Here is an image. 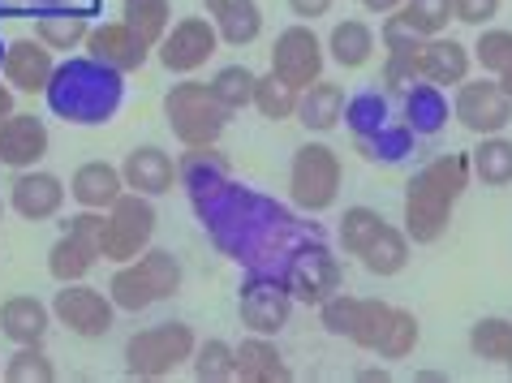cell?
<instances>
[{
  "label": "cell",
  "mask_w": 512,
  "mask_h": 383,
  "mask_svg": "<svg viewBox=\"0 0 512 383\" xmlns=\"http://www.w3.org/2000/svg\"><path fill=\"white\" fill-rule=\"evenodd\" d=\"M469 173L491 190L512 186V138H504V134L478 138V147L469 151Z\"/></svg>",
  "instance_id": "obj_33"
},
{
  "label": "cell",
  "mask_w": 512,
  "mask_h": 383,
  "mask_svg": "<svg viewBox=\"0 0 512 383\" xmlns=\"http://www.w3.org/2000/svg\"><path fill=\"white\" fill-rule=\"evenodd\" d=\"M190 371L198 383H229V379H237V349L220 336L198 340L190 353Z\"/></svg>",
  "instance_id": "obj_37"
},
{
  "label": "cell",
  "mask_w": 512,
  "mask_h": 383,
  "mask_svg": "<svg viewBox=\"0 0 512 383\" xmlns=\"http://www.w3.org/2000/svg\"><path fill=\"white\" fill-rule=\"evenodd\" d=\"M353 379H358V383H388L392 375H388V366H366V371H358Z\"/></svg>",
  "instance_id": "obj_54"
},
{
  "label": "cell",
  "mask_w": 512,
  "mask_h": 383,
  "mask_svg": "<svg viewBox=\"0 0 512 383\" xmlns=\"http://www.w3.org/2000/svg\"><path fill=\"white\" fill-rule=\"evenodd\" d=\"M375 44H379V35H375V26L366 22V18H340L332 31H327V39H323L327 61L340 65V69H362V65H371Z\"/></svg>",
  "instance_id": "obj_29"
},
{
  "label": "cell",
  "mask_w": 512,
  "mask_h": 383,
  "mask_svg": "<svg viewBox=\"0 0 512 383\" xmlns=\"http://www.w3.org/2000/svg\"><path fill=\"white\" fill-rule=\"evenodd\" d=\"M233 349H237V379L241 383H289L293 379L276 336L250 332V336H241V345H233Z\"/></svg>",
  "instance_id": "obj_26"
},
{
  "label": "cell",
  "mask_w": 512,
  "mask_h": 383,
  "mask_svg": "<svg viewBox=\"0 0 512 383\" xmlns=\"http://www.w3.org/2000/svg\"><path fill=\"white\" fill-rule=\"evenodd\" d=\"M99 263V246L87 237H74V233H61L48 250V276L56 285H69V280H87Z\"/></svg>",
  "instance_id": "obj_30"
},
{
  "label": "cell",
  "mask_w": 512,
  "mask_h": 383,
  "mask_svg": "<svg viewBox=\"0 0 512 383\" xmlns=\"http://www.w3.org/2000/svg\"><path fill=\"white\" fill-rule=\"evenodd\" d=\"M469 52H474V65L482 69V74H500V69L512 61V31H504V26H482V31H478V44L474 48H469Z\"/></svg>",
  "instance_id": "obj_44"
},
{
  "label": "cell",
  "mask_w": 512,
  "mask_h": 383,
  "mask_svg": "<svg viewBox=\"0 0 512 383\" xmlns=\"http://www.w3.org/2000/svg\"><path fill=\"white\" fill-rule=\"evenodd\" d=\"M293 306H297L293 293L276 272H246V280H241V289H237L241 328L259 332V336H280L289 328Z\"/></svg>",
  "instance_id": "obj_12"
},
{
  "label": "cell",
  "mask_w": 512,
  "mask_h": 383,
  "mask_svg": "<svg viewBox=\"0 0 512 383\" xmlns=\"http://www.w3.org/2000/svg\"><path fill=\"white\" fill-rule=\"evenodd\" d=\"M414 82H422V69H418V52H388L383 56V69H379V87L388 95H401L409 91Z\"/></svg>",
  "instance_id": "obj_46"
},
{
  "label": "cell",
  "mask_w": 512,
  "mask_h": 383,
  "mask_svg": "<svg viewBox=\"0 0 512 383\" xmlns=\"http://www.w3.org/2000/svg\"><path fill=\"white\" fill-rule=\"evenodd\" d=\"M276 276L289 285L293 302L319 306V302H327V297L340 289V280H345V267H340L336 250L327 246V237L315 233V237L297 241V246L284 254V263H280Z\"/></svg>",
  "instance_id": "obj_9"
},
{
  "label": "cell",
  "mask_w": 512,
  "mask_h": 383,
  "mask_svg": "<svg viewBox=\"0 0 512 383\" xmlns=\"http://www.w3.org/2000/svg\"><path fill=\"white\" fill-rule=\"evenodd\" d=\"M452 121L474 138L504 134L512 125V99L491 74H469L461 87H452Z\"/></svg>",
  "instance_id": "obj_11"
},
{
  "label": "cell",
  "mask_w": 512,
  "mask_h": 383,
  "mask_svg": "<svg viewBox=\"0 0 512 383\" xmlns=\"http://www.w3.org/2000/svg\"><path fill=\"white\" fill-rule=\"evenodd\" d=\"M409 246H414V241H409L405 229H396V224H383L379 237L358 254V259H362V267L371 276H401L405 267H409Z\"/></svg>",
  "instance_id": "obj_32"
},
{
  "label": "cell",
  "mask_w": 512,
  "mask_h": 383,
  "mask_svg": "<svg viewBox=\"0 0 512 383\" xmlns=\"http://www.w3.org/2000/svg\"><path fill=\"white\" fill-rule=\"evenodd\" d=\"M198 345V336L190 323L164 319L151 328H138L125 340V375L130 379H168L181 366H190V353Z\"/></svg>",
  "instance_id": "obj_6"
},
{
  "label": "cell",
  "mask_w": 512,
  "mask_h": 383,
  "mask_svg": "<svg viewBox=\"0 0 512 383\" xmlns=\"http://www.w3.org/2000/svg\"><path fill=\"white\" fill-rule=\"evenodd\" d=\"M52 147V134H48V121L35 117V112H9L0 121V168H35L44 164V155Z\"/></svg>",
  "instance_id": "obj_17"
},
{
  "label": "cell",
  "mask_w": 512,
  "mask_h": 383,
  "mask_svg": "<svg viewBox=\"0 0 512 383\" xmlns=\"http://www.w3.org/2000/svg\"><path fill=\"white\" fill-rule=\"evenodd\" d=\"M0 379L5 383H56V366L44 353V345H13Z\"/></svg>",
  "instance_id": "obj_40"
},
{
  "label": "cell",
  "mask_w": 512,
  "mask_h": 383,
  "mask_svg": "<svg viewBox=\"0 0 512 383\" xmlns=\"http://www.w3.org/2000/svg\"><path fill=\"white\" fill-rule=\"evenodd\" d=\"M65 198H69V186L56 173H48V168H22V173H13L9 181V198L5 203L18 211L22 220H56L61 216V207H65Z\"/></svg>",
  "instance_id": "obj_16"
},
{
  "label": "cell",
  "mask_w": 512,
  "mask_h": 383,
  "mask_svg": "<svg viewBox=\"0 0 512 383\" xmlns=\"http://www.w3.org/2000/svg\"><path fill=\"white\" fill-rule=\"evenodd\" d=\"M198 220L211 237V246L220 254L237 259L246 272H280L284 254H289L297 241L323 233L319 224L297 220L289 207L276 203L250 186H237L229 181L220 194H211L207 203H198Z\"/></svg>",
  "instance_id": "obj_1"
},
{
  "label": "cell",
  "mask_w": 512,
  "mask_h": 383,
  "mask_svg": "<svg viewBox=\"0 0 512 383\" xmlns=\"http://www.w3.org/2000/svg\"><path fill=\"white\" fill-rule=\"evenodd\" d=\"M216 52H220V35H216V22L211 18H177L168 26V35L151 48L155 61L177 78H194Z\"/></svg>",
  "instance_id": "obj_14"
},
{
  "label": "cell",
  "mask_w": 512,
  "mask_h": 383,
  "mask_svg": "<svg viewBox=\"0 0 512 383\" xmlns=\"http://www.w3.org/2000/svg\"><path fill=\"white\" fill-rule=\"evenodd\" d=\"M439 379H444L439 371H422V375H418V383H439Z\"/></svg>",
  "instance_id": "obj_56"
},
{
  "label": "cell",
  "mask_w": 512,
  "mask_h": 383,
  "mask_svg": "<svg viewBox=\"0 0 512 383\" xmlns=\"http://www.w3.org/2000/svg\"><path fill=\"white\" fill-rule=\"evenodd\" d=\"M233 112L220 104L211 82L203 78H181L177 87H168L164 95V121L181 147H211L220 143V134L229 130Z\"/></svg>",
  "instance_id": "obj_5"
},
{
  "label": "cell",
  "mask_w": 512,
  "mask_h": 383,
  "mask_svg": "<svg viewBox=\"0 0 512 383\" xmlns=\"http://www.w3.org/2000/svg\"><path fill=\"white\" fill-rule=\"evenodd\" d=\"M495 18H500V0H452V22H461V26L482 31Z\"/></svg>",
  "instance_id": "obj_48"
},
{
  "label": "cell",
  "mask_w": 512,
  "mask_h": 383,
  "mask_svg": "<svg viewBox=\"0 0 512 383\" xmlns=\"http://www.w3.org/2000/svg\"><path fill=\"white\" fill-rule=\"evenodd\" d=\"M233 181V164L216 143L211 147H186L177 155V186L190 194V203H207L211 194H220Z\"/></svg>",
  "instance_id": "obj_20"
},
{
  "label": "cell",
  "mask_w": 512,
  "mask_h": 383,
  "mask_svg": "<svg viewBox=\"0 0 512 383\" xmlns=\"http://www.w3.org/2000/svg\"><path fill=\"white\" fill-rule=\"evenodd\" d=\"M181 280H186V267L173 250L147 246L130 263H117V272L108 280V297L117 310H130V315H142V310L168 302V297L181 293Z\"/></svg>",
  "instance_id": "obj_4"
},
{
  "label": "cell",
  "mask_w": 512,
  "mask_h": 383,
  "mask_svg": "<svg viewBox=\"0 0 512 383\" xmlns=\"http://www.w3.org/2000/svg\"><path fill=\"white\" fill-rule=\"evenodd\" d=\"M358 143V151L366 155L371 164H401V160H409L414 155V130H409L405 121H388V125H379L375 134H366V138H353Z\"/></svg>",
  "instance_id": "obj_34"
},
{
  "label": "cell",
  "mask_w": 512,
  "mask_h": 383,
  "mask_svg": "<svg viewBox=\"0 0 512 383\" xmlns=\"http://www.w3.org/2000/svg\"><path fill=\"white\" fill-rule=\"evenodd\" d=\"M340 186H345V164L327 143H302L293 151L289 164V198L306 216H323L327 207H336Z\"/></svg>",
  "instance_id": "obj_7"
},
{
  "label": "cell",
  "mask_w": 512,
  "mask_h": 383,
  "mask_svg": "<svg viewBox=\"0 0 512 383\" xmlns=\"http://www.w3.org/2000/svg\"><path fill=\"white\" fill-rule=\"evenodd\" d=\"M87 31H91V18L78 5H48L35 13V39L48 44L52 52H78L87 44Z\"/></svg>",
  "instance_id": "obj_28"
},
{
  "label": "cell",
  "mask_w": 512,
  "mask_h": 383,
  "mask_svg": "<svg viewBox=\"0 0 512 383\" xmlns=\"http://www.w3.org/2000/svg\"><path fill=\"white\" fill-rule=\"evenodd\" d=\"M216 22V35H220V44H229V48H250L254 39L263 35V9L254 5H241V9H229V13H220V18H211Z\"/></svg>",
  "instance_id": "obj_42"
},
{
  "label": "cell",
  "mask_w": 512,
  "mask_h": 383,
  "mask_svg": "<svg viewBox=\"0 0 512 383\" xmlns=\"http://www.w3.org/2000/svg\"><path fill=\"white\" fill-rule=\"evenodd\" d=\"M5 44H9V39H0V61H5Z\"/></svg>",
  "instance_id": "obj_57"
},
{
  "label": "cell",
  "mask_w": 512,
  "mask_h": 383,
  "mask_svg": "<svg viewBox=\"0 0 512 383\" xmlns=\"http://www.w3.org/2000/svg\"><path fill=\"white\" fill-rule=\"evenodd\" d=\"M0 371H5V366H0Z\"/></svg>",
  "instance_id": "obj_60"
},
{
  "label": "cell",
  "mask_w": 512,
  "mask_h": 383,
  "mask_svg": "<svg viewBox=\"0 0 512 383\" xmlns=\"http://www.w3.org/2000/svg\"><path fill=\"white\" fill-rule=\"evenodd\" d=\"M327 69V48H323V35L315 31L310 22H293L284 26L272 44V74L284 78L289 87H310L319 82Z\"/></svg>",
  "instance_id": "obj_15"
},
{
  "label": "cell",
  "mask_w": 512,
  "mask_h": 383,
  "mask_svg": "<svg viewBox=\"0 0 512 383\" xmlns=\"http://www.w3.org/2000/svg\"><path fill=\"white\" fill-rule=\"evenodd\" d=\"M125 194V177H121V164H108V160H87L74 168L69 177V198L78 207H91V211H108L117 198Z\"/></svg>",
  "instance_id": "obj_25"
},
{
  "label": "cell",
  "mask_w": 512,
  "mask_h": 383,
  "mask_svg": "<svg viewBox=\"0 0 512 383\" xmlns=\"http://www.w3.org/2000/svg\"><path fill=\"white\" fill-rule=\"evenodd\" d=\"M52 323V306L35 293H13L0 302V336L9 345H44Z\"/></svg>",
  "instance_id": "obj_24"
},
{
  "label": "cell",
  "mask_w": 512,
  "mask_h": 383,
  "mask_svg": "<svg viewBox=\"0 0 512 383\" xmlns=\"http://www.w3.org/2000/svg\"><path fill=\"white\" fill-rule=\"evenodd\" d=\"M388 121H392V95L383 87H366V91L345 95V117H340V125H345L353 138L375 134L379 125H388Z\"/></svg>",
  "instance_id": "obj_31"
},
{
  "label": "cell",
  "mask_w": 512,
  "mask_h": 383,
  "mask_svg": "<svg viewBox=\"0 0 512 383\" xmlns=\"http://www.w3.org/2000/svg\"><path fill=\"white\" fill-rule=\"evenodd\" d=\"M469 155H435L405 186V233L414 246H435L448 233L452 211L469 190Z\"/></svg>",
  "instance_id": "obj_3"
},
{
  "label": "cell",
  "mask_w": 512,
  "mask_h": 383,
  "mask_svg": "<svg viewBox=\"0 0 512 383\" xmlns=\"http://www.w3.org/2000/svg\"><path fill=\"white\" fill-rule=\"evenodd\" d=\"M495 82H500V87H504V95L512 99V61H508V65L500 69V74H495Z\"/></svg>",
  "instance_id": "obj_55"
},
{
  "label": "cell",
  "mask_w": 512,
  "mask_h": 383,
  "mask_svg": "<svg viewBox=\"0 0 512 383\" xmlns=\"http://www.w3.org/2000/svg\"><path fill=\"white\" fill-rule=\"evenodd\" d=\"M121 22L155 48L173 26V0H121Z\"/></svg>",
  "instance_id": "obj_35"
},
{
  "label": "cell",
  "mask_w": 512,
  "mask_h": 383,
  "mask_svg": "<svg viewBox=\"0 0 512 383\" xmlns=\"http://www.w3.org/2000/svg\"><path fill=\"white\" fill-rule=\"evenodd\" d=\"M56 69V52L39 39H9L5 61H0V78L18 95H44Z\"/></svg>",
  "instance_id": "obj_19"
},
{
  "label": "cell",
  "mask_w": 512,
  "mask_h": 383,
  "mask_svg": "<svg viewBox=\"0 0 512 383\" xmlns=\"http://www.w3.org/2000/svg\"><path fill=\"white\" fill-rule=\"evenodd\" d=\"M504 366H508V375H512V358H508V362H504Z\"/></svg>",
  "instance_id": "obj_59"
},
{
  "label": "cell",
  "mask_w": 512,
  "mask_h": 383,
  "mask_svg": "<svg viewBox=\"0 0 512 383\" xmlns=\"http://www.w3.org/2000/svg\"><path fill=\"white\" fill-rule=\"evenodd\" d=\"M250 108L259 112L263 121H293V112H297V87H289V82L276 78L272 69H267V74H259V82H254Z\"/></svg>",
  "instance_id": "obj_38"
},
{
  "label": "cell",
  "mask_w": 512,
  "mask_h": 383,
  "mask_svg": "<svg viewBox=\"0 0 512 383\" xmlns=\"http://www.w3.org/2000/svg\"><path fill=\"white\" fill-rule=\"evenodd\" d=\"M418 69H422V82H435V87H461V82L474 74V52H469L461 39L444 35H431L422 39L418 48Z\"/></svg>",
  "instance_id": "obj_23"
},
{
  "label": "cell",
  "mask_w": 512,
  "mask_h": 383,
  "mask_svg": "<svg viewBox=\"0 0 512 383\" xmlns=\"http://www.w3.org/2000/svg\"><path fill=\"white\" fill-rule=\"evenodd\" d=\"M87 56H95V61H104L112 65L117 74H138L142 65L151 61V44H142V39L125 26L121 18H112V22H91V31H87Z\"/></svg>",
  "instance_id": "obj_18"
},
{
  "label": "cell",
  "mask_w": 512,
  "mask_h": 383,
  "mask_svg": "<svg viewBox=\"0 0 512 383\" xmlns=\"http://www.w3.org/2000/svg\"><path fill=\"white\" fill-rule=\"evenodd\" d=\"M401 13H405V22L414 26L422 39H431V35H444V31H448V22H452V0H405Z\"/></svg>",
  "instance_id": "obj_45"
},
{
  "label": "cell",
  "mask_w": 512,
  "mask_h": 383,
  "mask_svg": "<svg viewBox=\"0 0 512 383\" xmlns=\"http://www.w3.org/2000/svg\"><path fill=\"white\" fill-rule=\"evenodd\" d=\"M5 207H9V203H5V198H0V220H5Z\"/></svg>",
  "instance_id": "obj_58"
},
{
  "label": "cell",
  "mask_w": 512,
  "mask_h": 383,
  "mask_svg": "<svg viewBox=\"0 0 512 383\" xmlns=\"http://www.w3.org/2000/svg\"><path fill=\"white\" fill-rule=\"evenodd\" d=\"M332 5H336V0H289V13H293L297 22H310V26H315L319 18H327V13H332Z\"/></svg>",
  "instance_id": "obj_50"
},
{
  "label": "cell",
  "mask_w": 512,
  "mask_h": 383,
  "mask_svg": "<svg viewBox=\"0 0 512 383\" xmlns=\"http://www.w3.org/2000/svg\"><path fill=\"white\" fill-rule=\"evenodd\" d=\"M121 177H125V190L147 194V198H164L177 186V160L164 147L142 143L121 160Z\"/></svg>",
  "instance_id": "obj_21"
},
{
  "label": "cell",
  "mask_w": 512,
  "mask_h": 383,
  "mask_svg": "<svg viewBox=\"0 0 512 383\" xmlns=\"http://www.w3.org/2000/svg\"><path fill=\"white\" fill-rule=\"evenodd\" d=\"M61 233H74V237H87L99 246V233H104V211H91V207H78L74 216L61 220Z\"/></svg>",
  "instance_id": "obj_49"
},
{
  "label": "cell",
  "mask_w": 512,
  "mask_h": 383,
  "mask_svg": "<svg viewBox=\"0 0 512 383\" xmlns=\"http://www.w3.org/2000/svg\"><path fill=\"white\" fill-rule=\"evenodd\" d=\"M155 224H160V211H155V198L125 190L117 203L104 211V233H99V259L104 263H130L155 241Z\"/></svg>",
  "instance_id": "obj_8"
},
{
  "label": "cell",
  "mask_w": 512,
  "mask_h": 383,
  "mask_svg": "<svg viewBox=\"0 0 512 383\" xmlns=\"http://www.w3.org/2000/svg\"><path fill=\"white\" fill-rule=\"evenodd\" d=\"M241 5H250V0H203L207 18H220V13H229V9H241Z\"/></svg>",
  "instance_id": "obj_52"
},
{
  "label": "cell",
  "mask_w": 512,
  "mask_h": 383,
  "mask_svg": "<svg viewBox=\"0 0 512 383\" xmlns=\"http://www.w3.org/2000/svg\"><path fill=\"white\" fill-rule=\"evenodd\" d=\"M254 82H259V74H254L250 65H220L216 74H211V91H216V99L229 112H241V108H250V99H254Z\"/></svg>",
  "instance_id": "obj_41"
},
{
  "label": "cell",
  "mask_w": 512,
  "mask_h": 383,
  "mask_svg": "<svg viewBox=\"0 0 512 383\" xmlns=\"http://www.w3.org/2000/svg\"><path fill=\"white\" fill-rule=\"evenodd\" d=\"M379 44H383V52H418V48H422V35L405 22V13L396 9V13H383V22H379Z\"/></svg>",
  "instance_id": "obj_47"
},
{
  "label": "cell",
  "mask_w": 512,
  "mask_h": 383,
  "mask_svg": "<svg viewBox=\"0 0 512 383\" xmlns=\"http://www.w3.org/2000/svg\"><path fill=\"white\" fill-rule=\"evenodd\" d=\"M340 117H345V87L340 82H310V87L297 91V112H293V121L302 125V130L310 134H332Z\"/></svg>",
  "instance_id": "obj_27"
},
{
  "label": "cell",
  "mask_w": 512,
  "mask_h": 383,
  "mask_svg": "<svg viewBox=\"0 0 512 383\" xmlns=\"http://www.w3.org/2000/svg\"><path fill=\"white\" fill-rule=\"evenodd\" d=\"M48 306H52V319L61 323L65 332L82 336V340L108 336L112 323H117V306H112V297L104 289L87 285V280H69V285H61Z\"/></svg>",
  "instance_id": "obj_13"
},
{
  "label": "cell",
  "mask_w": 512,
  "mask_h": 383,
  "mask_svg": "<svg viewBox=\"0 0 512 383\" xmlns=\"http://www.w3.org/2000/svg\"><path fill=\"white\" fill-rule=\"evenodd\" d=\"M401 99V108H396V121H405L414 138H435L448 130L452 121V99L444 87H435V82H414L409 91L396 95Z\"/></svg>",
  "instance_id": "obj_22"
},
{
  "label": "cell",
  "mask_w": 512,
  "mask_h": 383,
  "mask_svg": "<svg viewBox=\"0 0 512 383\" xmlns=\"http://www.w3.org/2000/svg\"><path fill=\"white\" fill-rule=\"evenodd\" d=\"M392 302H379V297H358V293H332L327 302H319V323L332 336L349 340V345H358L366 353L379 349L383 332H388L392 323Z\"/></svg>",
  "instance_id": "obj_10"
},
{
  "label": "cell",
  "mask_w": 512,
  "mask_h": 383,
  "mask_svg": "<svg viewBox=\"0 0 512 383\" xmlns=\"http://www.w3.org/2000/svg\"><path fill=\"white\" fill-rule=\"evenodd\" d=\"M358 5H362L366 13H379V18H383V13H396V9H401L405 0H358Z\"/></svg>",
  "instance_id": "obj_53"
},
{
  "label": "cell",
  "mask_w": 512,
  "mask_h": 383,
  "mask_svg": "<svg viewBox=\"0 0 512 383\" xmlns=\"http://www.w3.org/2000/svg\"><path fill=\"white\" fill-rule=\"evenodd\" d=\"M418 336H422V328H418L414 310L396 306V310H392L388 332H383V340H379V349H375V353H379L383 362H401V358H409V353L418 349Z\"/></svg>",
  "instance_id": "obj_43"
},
{
  "label": "cell",
  "mask_w": 512,
  "mask_h": 383,
  "mask_svg": "<svg viewBox=\"0 0 512 383\" xmlns=\"http://www.w3.org/2000/svg\"><path fill=\"white\" fill-rule=\"evenodd\" d=\"M469 349L482 362H508L512 358V319L487 315L469 328Z\"/></svg>",
  "instance_id": "obj_39"
},
{
  "label": "cell",
  "mask_w": 512,
  "mask_h": 383,
  "mask_svg": "<svg viewBox=\"0 0 512 383\" xmlns=\"http://www.w3.org/2000/svg\"><path fill=\"white\" fill-rule=\"evenodd\" d=\"M9 112H18V91H13V87H9V82H5V78H0V121H5V117H9Z\"/></svg>",
  "instance_id": "obj_51"
},
{
  "label": "cell",
  "mask_w": 512,
  "mask_h": 383,
  "mask_svg": "<svg viewBox=\"0 0 512 383\" xmlns=\"http://www.w3.org/2000/svg\"><path fill=\"white\" fill-rule=\"evenodd\" d=\"M48 112L69 125H108L125 104V74L95 56H65L48 82Z\"/></svg>",
  "instance_id": "obj_2"
},
{
  "label": "cell",
  "mask_w": 512,
  "mask_h": 383,
  "mask_svg": "<svg viewBox=\"0 0 512 383\" xmlns=\"http://www.w3.org/2000/svg\"><path fill=\"white\" fill-rule=\"evenodd\" d=\"M383 224H388V220H383L375 207L353 203V207H345V216H340V224H336V246L345 250L349 259H358V254L379 237Z\"/></svg>",
  "instance_id": "obj_36"
}]
</instances>
